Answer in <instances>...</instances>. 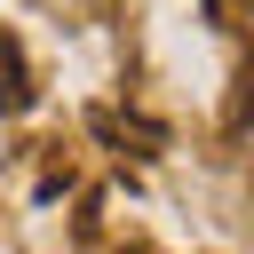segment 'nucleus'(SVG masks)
<instances>
[{"instance_id": "1", "label": "nucleus", "mask_w": 254, "mask_h": 254, "mask_svg": "<svg viewBox=\"0 0 254 254\" xmlns=\"http://www.w3.org/2000/svg\"><path fill=\"white\" fill-rule=\"evenodd\" d=\"M0 111H32V64L16 32H0Z\"/></svg>"}]
</instances>
